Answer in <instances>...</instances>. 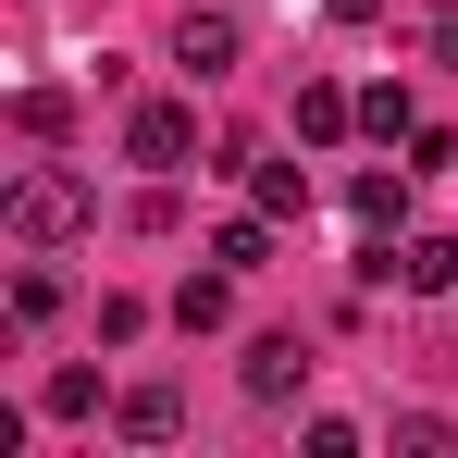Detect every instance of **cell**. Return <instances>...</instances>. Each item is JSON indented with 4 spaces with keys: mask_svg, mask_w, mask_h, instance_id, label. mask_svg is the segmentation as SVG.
<instances>
[{
    "mask_svg": "<svg viewBox=\"0 0 458 458\" xmlns=\"http://www.w3.org/2000/svg\"><path fill=\"white\" fill-rule=\"evenodd\" d=\"M0 224L25 235V248H63V235L99 224V199H87V174H63V161H25V174H13V199H0Z\"/></svg>",
    "mask_w": 458,
    "mask_h": 458,
    "instance_id": "1",
    "label": "cell"
},
{
    "mask_svg": "<svg viewBox=\"0 0 458 458\" xmlns=\"http://www.w3.org/2000/svg\"><path fill=\"white\" fill-rule=\"evenodd\" d=\"M124 161L186 174V161H199V112H186V99H137V112H124Z\"/></svg>",
    "mask_w": 458,
    "mask_h": 458,
    "instance_id": "2",
    "label": "cell"
},
{
    "mask_svg": "<svg viewBox=\"0 0 458 458\" xmlns=\"http://www.w3.org/2000/svg\"><path fill=\"white\" fill-rule=\"evenodd\" d=\"M235 384H248L260 409H285V396L310 384V347H298V335H260V347H248V372H235Z\"/></svg>",
    "mask_w": 458,
    "mask_h": 458,
    "instance_id": "3",
    "label": "cell"
},
{
    "mask_svg": "<svg viewBox=\"0 0 458 458\" xmlns=\"http://www.w3.org/2000/svg\"><path fill=\"white\" fill-rule=\"evenodd\" d=\"M396 285L409 298H458V235H396Z\"/></svg>",
    "mask_w": 458,
    "mask_h": 458,
    "instance_id": "4",
    "label": "cell"
},
{
    "mask_svg": "<svg viewBox=\"0 0 458 458\" xmlns=\"http://www.w3.org/2000/svg\"><path fill=\"white\" fill-rule=\"evenodd\" d=\"M174 63H186L199 87L235 75V13H186V25H174Z\"/></svg>",
    "mask_w": 458,
    "mask_h": 458,
    "instance_id": "5",
    "label": "cell"
},
{
    "mask_svg": "<svg viewBox=\"0 0 458 458\" xmlns=\"http://www.w3.org/2000/svg\"><path fill=\"white\" fill-rule=\"evenodd\" d=\"M112 421H124V446H174V434H186V396H174V384H137Z\"/></svg>",
    "mask_w": 458,
    "mask_h": 458,
    "instance_id": "6",
    "label": "cell"
},
{
    "mask_svg": "<svg viewBox=\"0 0 458 458\" xmlns=\"http://www.w3.org/2000/svg\"><path fill=\"white\" fill-rule=\"evenodd\" d=\"M174 322H186V335H224V322H235V273H224V260L174 285Z\"/></svg>",
    "mask_w": 458,
    "mask_h": 458,
    "instance_id": "7",
    "label": "cell"
},
{
    "mask_svg": "<svg viewBox=\"0 0 458 458\" xmlns=\"http://www.w3.org/2000/svg\"><path fill=\"white\" fill-rule=\"evenodd\" d=\"M347 124H360V99H347V87H322V75H310V87H298V137H310V149H335Z\"/></svg>",
    "mask_w": 458,
    "mask_h": 458,
    "instance_id": "8",
    "label": "cell"
},
{
    "mask_svg": "<svg viewBox=\"0 0 458 458\" xmlns=\"http://www.w3.org/2000/svg\"><path fill=\"white\" fill-rule=\"evenodd\" d=\"M248 199H260L273 224H298V211H310V174H298V161H248Z\"/></svg>",
    "mask_w": 458,
    "mask_h": 458,
    "instance_id": "9",
    "label": "cell"
},
{
    "mask_svg": "<svg viewBox=\"0 0 458 458\" xmlns=\"http://www.w3.org/2000/svg\"><path fill=\"white\" fill-rule=\"evenodd\" d=\"M360 137H421V99L384 75V87H360Z\"/></svg>",
    "mask_w": 458,
    "mask_h": 458,
    "instance_id": "10",
    "label": "cell"
},
{
    "mask_svg": "<svg viewBox=\"0 0 458 458\" xmlns=\"http://www.w3.org/2000/svg\"><path fill=\"white\" fill-rule=\"evenodd\" d=\"M211 260H224V273H260V260H273V211H235V224L211 235Z\"/></svg>",
    "mask_w": 458,
    "mask_h": 458,
    "instance_id": "11",
    "label": "cell"
},
{
    "mask_svg": "<svg viewBox=\"0 0 458 458\" xmlns=\"http://www.w3.org/2000/svg\"><path fill=\"white\" fill-rule=\"evenodd\" d=\"M13 124H25L38 149H63V137H75V99H63V87H25V99H13Z\"/></svg>",
    "mask_w": 458,
    "mask_h": 458,
    "instance_id": "12",
    "label": "cell"
},
{
    "mask_svg": "<svg viewBox=\"0 0 458 458\" xmlns=\"http://www.w3.org/2000/svg\"><path fill=\"white\" fill-rule=\"evenodd\" d=\"M347 211H360V224H396V211H409V174H360V186H347Z\"/></svg>",
    "mask_w": 458,
    "mask_h": 458,
    "instance_id": "13",
    "label": "cell"
},
{
    "mask_svg": "<svg viewBox=\"0 0 458 458\" xmlns=\"http://www.w3.org/2000/svg\"><path fill=\"white\" fill-rule=\"evenodd\" d=\"M50 310H63V273L25 260V273H13V322H50Z\"/></svg>",
    "mask_w": 458,
    "mask_h": 458,
    "instance_id": "14",
    "label": "cell"
},
{
    "mask_svg": "<svg viewBox=\"0 0 458 458\" xmlns=\"http://www.w3.org/2000/svg\"><path fill=\"white\" fill-rule=\"evenodd\" d=\"M87 409H99V372L63 360V372H50V421H87Z\"/></svg>",
    "mask_w": 458,
    "mask_h": 458,
    "instance_id": "15",
    "label": "cell"
},
{
    "mask_svg": "<svg viewBox=\"0 0 458 458\" xmlns=\"http://www.w3.org/2000/svg\"><path fill=\"white\" fill-rule=\"evenodd\" d=\"M446 446H458V434L434 421V409H409V421H396V458H446Z\"/></svg>",
    "mask_w": 458,
    "mask_h": 458,
    "instance_id": "16",
    "label": "cell"
},
{
    "mask_svg": "<svg viewBox=\"0 0 458 458\" xmlns=\"http://www.w3.org/2000/svg\"><path fill=\"white\" fill-rule=\"evenodd\" d=\"M322 13H335V25H384V0H322Z\"/></svg>",
    "mask_w": 458,
    "mask_h": 458,
    "instance_id": "17",
    "label": "cell"
}]
</instances>
